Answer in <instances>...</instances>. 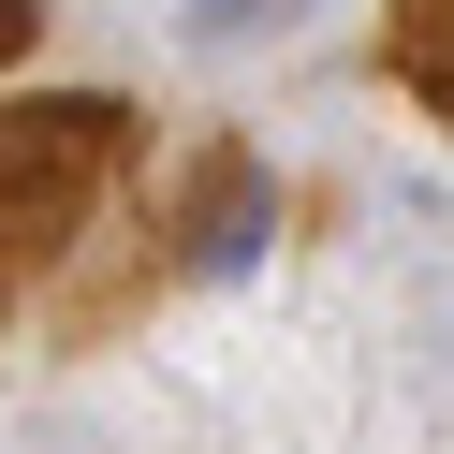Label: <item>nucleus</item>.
I'll list each match as a JSON object with an SVG mask.
<instances>
[{
    "instance_id": "obj_1",
    "label": "nucleus",
    "mask_w": 454,
    "mask_h": 454,
    "mask_svg": "<svg viewBox=\"0 0 454 454\" xmlns=\"http://www.w3.org/2000/svg\"><path fill=\"white\" fill-rule=\"evenodd\" d=\"M147 118L132 103H15V278H59L89 220L132 191Z\"/></svg>"
},
{
    "instance_id": "obj_3",
    "label": "nucleus",
    "mask_w": 454,
    "mask_h": 454,
    "mask_svg": "<svg viewBox=\"0 0 454 454\" xmlns=\"http://www.w3.org/2000/svg\"><path fill=\"white\" fill-rule=\"evenodd\" d=\"M249 15H278V0H206V30H249Z\"/></svg>"
},
{
    "instance_id": "obj_2",
    "label": "nucleus",
    "mask_w": 454,
    "mask_h": 454,
    "mask_svg": "<svg viewBox=\"0 0 454 454\" xmlns=\"http://www.w3.org/2000/svg\"><path fill=\"white\" fill-rule=\"evenodd\" d=\"M381 59L425 118H454V0H381Z\"/></svg>"
}]
</instances>
